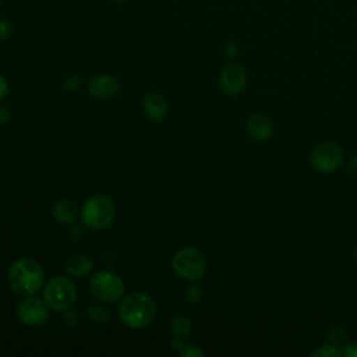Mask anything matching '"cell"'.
I'll return each mask as SVG.
<instances>
[{
  "mask_svg": "<svg viewBox=\"0 0 357 357\" xmlns=\"http://www.w3.org/2000/svg\"><path fill=\"white\" fill-rule=\"evenodd\" d=\"M7 282L14 293L33 296L45 284V271L36 259L18 258L7 269Z\"/></svg>",
  "mask_w": 357,
  "mask_h": 357,
  "instance_id": "obj_1",
  "label": "cell"
},
{
  "mask_svg": "<svg viewBox=\"0 0 357 357\" xmlns=\"http://www.w3.org/2000/svg\"><path fill=\"white\" fill-rule=\"evenodd\" d=\"M119 317L127 328L144 329L153 322L156 317V304L149 294L144 291H131L120 300Z\"/></svg>",
  "mask_w": 357,
  "mask_h": 357,
  "instance_id": "obj_2",
  "label": "cell"
},
{
  "mask_svg": "<svg viewBox=\"0 0 357 357\" xmlns=\"http://www.w3.org/2000/svg\"><path fill=\"white\" fill-rule=\"evenodd\" d=\"M79 216L85 227L91 230H103L109 227L116 218V204L107 195H92L84 202Z\"/></svg>",
  "mask_w": 357,
  "mask_h": 357,
  "instance_id": "obj_3",
  "label": "cell"
},
{
  "mask_svg": "<svg viewBox=\"0 0 357 357\" xmlns=\"http://www.w3.org/2000/svg\"><path fill=\"white\" fill-rule=\"evenodd\" d=\"M172 268L177 276L188 282H197L204 278L208 262L204 252L195 247H183L172 258Z\"/></svg>",
  "mask_w": 357,
  "mask_h": 357,
  "instance_id": "obj_4",
  "label": "cell"
},
{
  "mask_svg": "<svg viewBox=\"0 0 357 357\" xmlns=\"http://www.w3.org/2000/svg\"><path fill=\"white\" fill-rule=\"evenodd\" d=\"M42 298L53 311H66L77 300V286L66 276H53L43 286Z\"/></svg>",
  "mask_w": 357,
  "mask_h": 357,
  "instance_id": "obj_5",
  "label": "cell"
},
{
  "mask_svg": "<svg viewBox=\"0 0 357 357\" xmlns=\"http://www.w3.org/2000/svg\"><path fill=\"white\" fill-rule=\"evenodd\" d=\"M89 290L98 301L113 304L124 297L126 284L117 273L110 271H99L92 276Z\"/></svg>",
  "mask_w": 357,
  "mask_h": 357,
  "instance_id": "obj_6",
  "label": "cell"
},
{
  "mask_svg": "<svg viewBox=\"0 0 357 357\" xmlns=\"http://www.w3.org/2000/svg\"><path fill=\"white\" fill-rule=\"evenodd\" d=\"M310 165L319 173H333L344 163V152L335 141H321L310 151Z\"/></svg>",
  "mask_w": 357,
  "mask_h": 357,
  "instance_id": "obj_7",
  "label": "cell"
},
{
  "mask_svg": "<svg viewBox=\"0 0 357 357\" xmlns=\"http://www.w3.org/2000/svg\"><path fill=\"white\" fill-rule=\"evenodd\" d=\"M49 310L43 298H39L36 294L26 296L17 307V317L26 326H39L47 321Z\"/></svg>",
  "mask_w": 357,
  "mask_h": 357,
  "instance_id": "obj_8",
  "label": "cell"
},
{
  "mask_svg": "<svg viewBox=\"0 0 357 357\" xmlns=\"http://www.w3.org/2000/svg\"><path fill=\"white\" fill-rule=\"evenodd\" d=\"M218 82L226 95H238L245 86L247 71L238 63H229L222 68Z\"/></svg>",
  "mask_w": 357,
  "mask_h": 357,
  "instance_id": "obj_9",
  "label": "cell"
},
{
  "mask_svg": "<svg viewBox=\"0 0 357 357\" xmlns=\"http://www.w3.org/2000/svg\"><path fill=\"white\" fill-rule=\"evenodd\" d=\"M121 89L120 79L113 74H98L88 82V93L98 100H107L119 95Z\"/></svg>",
  "mask_w": 357,
  "mask_h": 357,
  "instance_id": "obj_10",
  "label": "cell"
},
{
  "mask_svg": "<svg viewBox=\"0 0 357 357\" xmlns=\"http://www.w3.org/2000/svg\"><path fill=\"white\" fill-rule=\"evenodd\" d=\"M245 130L252 139L265 142L272 138L275 127H273L272 120L268 116L261 114V113H254L247 119Z\"/></svg>",
  "mask_w": 357,
  "mask_h": 357,
  "instance_id": "obj_11",
  "label": "cell"
},
{
  "mask_svg": "<svg viewBox=\"0 0 357 357\" xmlns=\"http://www.w3.org/2000/svg\"><path fill=\"white\" fill-rule=\"evenodd\" d=\"M142 110L146 119L152 121H160L167 116L169 106L165 96L156 92H151L142 100Z\"/></svg>",
  "mask_w": 357,
  "mask_h": 357,
  "instance_id": "obj_12",
  "label": "cell"
},
{
  "mask_svg": "<svg viewBox=\"0 0 357 357\" xmlns=\"http://www.w3.org/2000/svg\"><path fill=\"white\" fill-rule=\"evenodd\" d=\"M93 268V259L84 252L71 254L64 264V269L71 278L86 276Z\"/></svg>",
  "mask_w": 357,
  "mask_h": 357,
  "instance_id": "obj_13",
  "label": "cell"
},
{
  "mask_svg": "<svg viewBox=\"0 0 357 357\" xmlns=\"http://www.w3.org/2000/svg\"><path fill=\"white\" fill-rule=\"evenodd\" d=\"M52 213H53V218H54L59 223L70 225V223L75 222V219H77L78 215H79V211H78V208L75 206V204H73V202H71L70 199H67V198H63V199H59V201L53 205Z\"/></svg>",
  "mask_w": 357,
  "mask_h": 357,
  "instance_id": "obj_14",
  "label": "cell"
},
{
  "mask_svg": "<svg viewBox=\"0 0 357 357\" xmlns=\"http://www.w3.org/2000/svg\"><path fill=\"white\" fill-rule=\"evenodd\" d=\"M169 329H170V332L174 337H183L184 339L191 332V321L185 315L177 314L172 318V321L169 324Z\"/></svg>",
  "mask_w": 357,
  "mask_h": 357,
  "instance_id": "obj_15",
  "label": "cell"
},
{
  "mask_svg": "<svg viewBox=\"0 0 357 357\" xmlns=\"http://www.w3.org/2000/svg\"><path fill=\"white\" fill-rule=\"evenodd\" d=\"M312 357H342V349H339V346L336 344H324V346H318L317 349H314L311 351Z\"/></svg>",
  "mask_w": 357,
  "mask_h": 357,
  "instance_id": "obj_16",
  "label": "cell"
},
{
  "mask_svg": "<svg viewBox=\"0 0 357 357\" xmlns=\"http://www.w3.org/2000/svg\"><path fill=\"white\" fill-rule=\"evenodd\" d=\"M88 318L95 324H103L110 319V311L102 305H93L88 310Z\"/></svg>",
  "mask_w": 357,
  "mask_h": 357,
  "instance_id": "obj_17",
  "label": "cell"
},
{
  "mask_svg": "<svg viewBox=\"0 0 357 357\" xmlns=\"http://www.w3.org/2000/svg\"><path fill=\"white\" fill-rule=\"evenodd\" d=\"M63 86L67 92H77L82 86V78L78 74L68 73L63 79Z\"/></svg>",
  "mask_w": 357,
  "mask_h": 357,
  "instance_id": "obj_18",
  "label": "cell"
},
{
  "mask_svg": "<svg viewBox=\"0 0 357 357\" xmlns=\"http://www.w3.org/2000/svg\"><path fill=\"white\" fill-rule=\"evenodd\" d=\"M184 297H185L188 304H192V305L198 304L201 301V298H202V289H201V286H198V284L188 286L185 293H184Z\"/></svg>",
  "mask_w": 357,
  "mask_h": 357,
  "instance_id": "obj_19",
  "label": "cell"
},
{
  "mask_svg": "<svg viewBox=\"0 0 357 357\" xmlns=\"http://www.w3.org/2000/svg\"><path fill=\"white\" fill-rule=\"evenodd\" d=\"M346 336H347V335H346L344 328H343V326H339V325L332 326L331 331L328 332V339L331 340L332 344H336V346H339V343L343 342V340L346 339Z\"/></svg>",
  "mask_w": 357,
  "mask_h": 357,
  "instance_id": "obj_20",
  "label": "cell"
},
{
  "mask_svg": "<svg viewBox=\"0 0 357 357\" xmlns=\"http://www.w3.org/2000/svg\"><path fill=\"white\" fill-rule=\"evenodd\" d=\"M181 357H204L205 356V351L197 346V344H192V343H185L184 347L180 350L178 353Z\"/></svg>",
  "mask_w": 357,
  "mask_h": 357,
  "instance_id": "obj_21",
  "label": "cell"
},
{
  "mask_svg": "<svg viewBox=\"0 0 357 357\" xmlns=\"http://www.w3.org/2000/svg\"><path fill=\"white\" fill-rule=\"evenodd\" d=\"M11 33H13L11 22L6 17L0 15V42L7 40L11 36Z\"/></svg>",
  "mask_w": 357,
  "mask_h": 357,
  "instance_id": "obj_22",
  "label": "cell"
},
{
  "mask_svg": "<svg viewBox=\"0 0 357 357\" xmlns=\"http://www.w3.org/2000/svg\"><path fill=\"white\" fill-rule=\"evenodd\" d=\"M240 45L237 43V42H234V40H230V42H227L226 45H225V47H223V53L226 54V57H229V59H234V57H237L238 54H240Z\"/></svg>",
  "mask_w": 357,
  "mask_h": 357,
  "instance_id": "obj_23",
  "label": "cell"
},
{
  "mask_svg": "<svg viewBox=\"0 0 357 357\" xmlns=\"http://www.w3.org/2000/svg\"><path fill=\"white\" fill-rule=\"evenodd\" d=\"M342 356L357 357V343H347L342 349Z\"/></svg>",
  "mask_w": 357,
  "mask_h": 357,
  "instance_id": "obj_24",
  "label": "cell"
},
{
  "mask_svg": "<svg viewBox=\"0 0 357 357\" xmlns=\"http://www.w3.org/2000/svg\"><path fill=\"white\" fill-rule=\"evenodd\" d=\"M11 119V112L7 106L0 105V126H6Z\"/></svg>",
  "mask_w": 357,
  "mask_h": 357,
  "instance_id": "obj_25",
  "label": "cell"
},
{
  "mask_svg": "<svg viewBox=\"0 0 357 357\" xmlns=\"http://www.w3.org/2000/svg\"><path fill=\"white\" fill-rule=\"evenodd\" d=\"M64 321L68 326H74L77 322H78V318H77V314L75 311H71L70 308L66 310V314H64Z\"/></svg>",
  "mask_w": 357,
  "mask_h": 357,
  "instance_id": "obj_26",
  "label": "cell"
},
{
  "mask_svg": "<svg viewBox=\"0 0 357 357\" xmlns=\"http://www.w3.org/2000/svg\"><path fill=\"white\" fill-rule=\"evenodd\" d=\"M8 81H7V78L3 75V74H0V100H3L6 96H7V93H8Z\"/></svg>",
  "mask_w": 357,
  "mask_h": 357,
  "instance_id": "obj_27",
  "label": "cell"
},
{
  "mask_svg": "<svg viewBox=\"0 0 357 357\" xmlns=\"http://www.w3.org/2000/svg\"><path fill=\"white\" fill-rule=\"evenodd\" d=\"M347 172L350 173V174H354V176H357V155H354V156H351L349 160H347Z\"/></svg>",
  "mask_w": 357,
  "mask_h": 357,
  "instance_id": "obj_28",
  "label": "cell"
},
{
  "mask_svg": "<svg viewBox=\"0 0 357 357\" xmlns=\"http://www.w3.org/2000/svg\"><path fill=\"white\" fill-rule=\"evenodd\" d=\"M170 344H172V349L173 350H176V351H178L180 353V350L184 347V340H183V337H174L173 336V340L170 342Z\"/></svg>",
  "mask_w": 357,
  "mask_h": 357,
  "instance_id": "obj_29",
  "label": "cell"
},
{
  "mask_svg": "<svg viewBox=\"0 0 357 357\" xmlns=\"http://www.w3.org/2000/svg\"><path fill=\"white\" fill-rule=\"evenodd\" d=\"M112 3H116V4H123V3H126V1H128V0H110Z\"/></svg>",
  "mask_w": 357,
  "mask_h": 357,
  "instance_id": "obj_30",
  "label": "cell"
},
{
  "mask_svg": "<svg viewBox=\"0 0 357 357\" xmlns=\"http://www.w3.org/2000/svg\"><path fill=\"white\" fill-rule=\"evenodd\" d=\"M353 258H354V262L357 264V245H356V248H354V252H353Z\"/></svg>",
  "mask_w": 357,
  "mask_h": 357,
  "instance_id": "obj_31",
  "label": "cell"
},
{
  "mask_svg": "<svg viewBox=\"0 0 357 357\" xmlns=\"http://www.w3.org/2000/svg\"><path fill=\"white\" fill-rule=\"evenodd\" d=\"M1 6H3V0H0V8H1Z\"/></svg>",
  "mask_w": 357,
  "mask_h": 357,
  "instance_id": "obj_32",
  "label": "cell"
}]
</instances>
